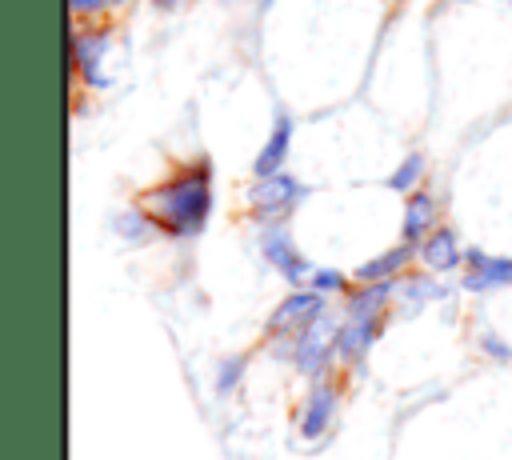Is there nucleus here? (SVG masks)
Segmentation results:
<instances>
[{"label": "nucleus", "instance_id": "20e7f679", "mask_svg": "<svg viewBox=\"0 0 512 460\" xmlns=\"http://www.w3.org/2000/svg\"><path fill=\"white\" fill-rule=\"evenodd\" d=\"M380 324H384V312H348V320L336 332V356L348 364H360L372 352Z\"/></svg>", "mask_w": 512, "mask_h": 460}, {"label": "nucleus", "instance_id": "f8f14e48", "mask_svg": "<svg viewBox=\"0 0 512 460\" xmlns=\"http://www.w3.org/2000/svg\"><path fill=\"white\" fill-rule=\"evenodd\" d=\"M432 220H436V200L428 192H412L408 196V208H404V240L408 244L424 240L428 228H432Z\"/></svg>", "mask_w": 512, "mask_h": 460}, {"label": "nucleus", "instance_id": "f257e3e1", "mask_svg": "<svg viewBox=\"0 0 512 460\" xmlns=\"http://www.w3.org/2000/svg\"><path fill=\"white\" fill-rule=\"evenodd\" d=\"M140 208L148 220L168 236H196L212 212V172L208 164L184 168L180 176L148 188L140 196Z\"/></svg>", "mask_w": 512, "mask_h": 460}, {"label": "nucleus", "instance_id": "f03ea898", "mask_svg": "<svg viewBox=\"0 0 512 460\" xmlns=\"http://www.w3.org/2000/svg\"><path fill=\"white\" fill-rule=\"evenodd\" d=\"M248 200H252V212H256L260 220H280V216H288V212L304 200V184H300L296 176H288V172L256 176Z\"/></svg>", "mask_w": 512, "mask_h": 460}, {"label": "nucleus", "instance_id": "0eeeda50", "mask_svg": "<svg viewBox=\"0 0 512 460\" xmlns=\"http://www.w3.org/2000/svg\"><path fill=\"white\" fill-rule=\"evenodd\" d=\"M504 284H512V256H488V252L472 248L464 288L468 292H488V288H504Z\"/></svg>", "mask_w": 512, "mask_h": 460}, {"label": "nucleus", "instance_id": "9d476101", "mask_svg": "<svg viewBox=\"0 0 512 460\" xmlns=\"http://www.w3.org/2000/svg\"><path fill=\"white\" fill-rule=\"evenodd\" d=\"M420 260L432 268V272H448L460 264V244H456V232L452 228H436L420 240Z\"/></svg>", "mask_w": 512, "mask_h": 460}, {"label": "nucleus", "instance_id": "4468645a", "mask_svg": "<svg viewBox=\"0 0 512 460\" xmlns=\"http://www.w3.org/2000/svg\"><path fill=\"white\" fill-rule=\"evenodd\" d=\"M424 176V156L420 152H412V156H404V164L388 176V188H396V192H408L416 180Z\"/></svg>", "mask_w": 512, "mask_h": 460}, {"label": "nucleus", "instance_id": "6e6552de", "mask_svg": "<svg viewBox=\"0 0 512 460\" xmlns=\"http://www.w3.org/2000/svg\"><path fill=\"white\" fill-rule=\"evenodd\" d=\"M336 404H340L336 388H328V384L312 388L308 400H304V408H300V436H304V440H320V436L328 432L332 416H336Z\"/></svg>", "mask_w": 512, "mask_h": 460}, {"label": "nucleus", "instance_id": "2eb2a0df", "mask_svg": "<svg viewBox=\"0 0 512 460\" xmlns=\"http://www.w3.org/2000/svg\"><path fill=\"white\" fill-rule=\"evenodd\" d=\"M244 364H248L244 356H232V360H224V364H220V376H216V392H228V388L240 380Z\"/></svg>", "mask_w": 512, "mask_h": 460}, {"label": "nucleus", "instance_id": "7ed1b4c3", "mask_svg": "<svg viewBox=\"0 0 512 460\" xmlns=\"http://www.w3.org/2000/svg\"><path fill=\"white\" fill-rule=\"evenodd\" d=\"M336 332H340V328L324 324V316H320L316 324H308L304 332H296L292 360H296V368H300L308 380H316V376L328 368V360L336 356Z\"/></svg>", "mask_w": 512, "mask_h": 460}, {"label": "nucleus", "instance_id": "dca6fc26", "mask_svg": "<svg viewBox=\"0 0 512 460\" xmlns=\"http://www.w3.org/2000/svg\"><path fill=\"white\" fill-rule=\"evenodd\" d=\"M308 284H312L316 292H336V288H344V276H340L336 268H320V272L308 276Z\"/></svg>", "mask_w": 512, "mask_h": 460}, {"label": "nucleus", "instance_id": "f3484780", "mask_svg": "<svg viewBox=\"0 0 512 460\" xmlns=\"http://www.w3.org/2000/svg\"><path fill=\"white\" fill-rule=\"evenodd\" d=\"M156 4H160V8H172V4H180V0H156Z\"/></svg>", "mask_w": 512, "mask_h": 460}, {"label": "nucleus", "instance_id": "39448f33", "mask_svg": "<svg viewBox=\"0 0 512 460\" xmlns=\"http://www.w3.org/2000/svg\"><path fill=\"white\" fill-rule=\"evenodd\" d=\"M320 316H324V292L304 288V292H292L288 300L276 304V312L268 316V328L272 332H304Z\"/></svg>", "mask_w": 512, "mask_h": 460}, {"label": "nucleus", "instance_id": "9b49d317", "mask_svg": "<svg viewBox=\"0 0 512 460\" xmlns=\"http://www.w3.org/2000/svg\"><path fill=\"white\" fill-rule=\"evenodd\" d=\"M412 260V244L404 240V244H396V248H388V252H380V256H372V260H364L360 268H356V280L360 284H376V280H392L404 264Z\"/></svg>", "mask_w": 512, "mask_h": 460}, {"label": "nucleus", "instance_id": "1a4fd4ad", "mask_svg": "<svg viewBox=\"0 0 512 460\" xmlns=\"http://www.w3.org/2000/svg\"><path fill=\"white\" fill-rule=\"evenodd\" d=\"M288 144H292V116L280 112L276 124H272V132H268V140H264V148H260V156H256V164H252V172L256 176L280 172L284 160H288Z\"/></svg>", "mask_w": 512, "mask_h": 460}, {"label": "nucleus", "instance_id": "ddd939ff", "mask_svg": "<svg viewBox=\"0 0 512 460\" xmlns=\"http://www.w3.org/2000/svg\"><path fill=\"white\" fill-rule=\"evenodd\" d=\"M104 48H108V36L100 32H84L80 40H76V68H80V76L88 80V84H104V76H100V56H104Z\"/></svg>", "mask_w": 512, "mask_h": 460}, {"label": "nucleus", "instance_id": "423d86ee", "mask_svg": "<svg viewBox=\"0 0 512 460\" xmlns=\"http://www.w3.org/2000/svg\"><path fill=\"white\" fill-rule=\"evenodd\" d=\"M260 248H264V260H268L288 284H304V280L312 276V264L300 256V248L292 244V236H288L284 228H268V232L260 236Z\"/></svg>", "mask_w": 512, "mask_h": 460}]
</instances>
